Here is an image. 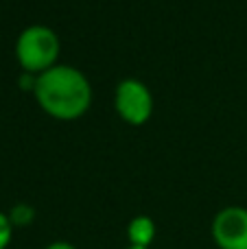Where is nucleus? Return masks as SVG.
I'll list each match as a JSON object with an SVG mask.
<instances>
[{
  "mask_svg": "<svg viewBox=\"0 0 247 249\" xmlns=\"http://www.w3.org/2000/svg\"><path fill=\"white\" fill-rule=\"evenodd\" d=\"M9 219H11L13 225H26V223H31V219H33V210H31L29 206H24V203H20V206L13 208Z\"/></svg>",
  "mask_w": 247,
  "mask_h": 249,
  "instance_id": "obj_7",
  "label": "nucleus"
},
{
  "mask_svg": "<svg viewBox=\"0 0 247 249\" xmlns=\"http://www.w3.org/2000/svg\"><path fill=\"white\" fill-rule=\"evenodd\" d=\"M212 238L219 249H247V210L223 208L212 221Z\"/></svg>",
  "mask_w": 247,
  "mask_h": 249,
  "instance_id": "obj_4",
  "label": "nucleus"
},
{
  "mask_svg": "<svg viewBox=\"0 0 247 249\" xmlns=\"http://www.w3.org/2000/svg\"><path fill=\"white\" fill-rule=\"evenodd\" d=\"M127 249H142V247H127Z\"/></svg>",
  "mask_w": 247,
  "mask_h": 249,
  "instance_id": "obj_9",
  "label": "nucleus"
},
{
  "mask_svg": "<svg viewBox=\"0 0 247 249\" xmlns=\"http://www.w3.org/2000/svg\"><path fill=\"white\" fill-rule=\"evenodd\" d=\"M46 249H77V247L70 245V243H66V241H57V243H51Z\"/></svg>",
  "mask_w": 247,
  "mask_h": 249,
  "instance_id": "obj_8",
  "label": "nucleus"
},
{
  "mask_svg": "<svg viewBox=\"0 0 247 249\" xmlns=\"http://www.w3.org/2000/svg\"><path fill=\"white\" fill-rule=\"evenodd\" d=\"M13 236V223L9 219V214L0 212V249H7Z\"/></svg>",
  "mask_w": 247,
  "mask_h": 249,
  "instance_id": "obj_6",
  "label": "nucleus"
},
{
  "mask_svg": "<svg viewBox=\"0 0 247 249\" xmlns=\"http://www.w3.org/2000/svg\"><path fill=\"white\" fill-rule=\"evenodd\" d=\"M35 99L48 116L57 121H74L83 116L92 103L90 81L72 66H53L35 79Z\"/></svg>",
  "mask_w": 247,
  "mask_h": 249,
  "instance_id": "obj_1",
  "label": "nucleus"
},
{
  "mask_svg": "<svg viewBox=\"0 0 247 249\" xmlns=\"http://www.w3.org/2000/svg\"><path fill=\"white\" fill-rule=\"evenodd\" d=\"M156 221L151 216H134L127 225V238H129V247H142L149 249L151 243L156 241Z\"/></svg>",
  "mask_w": 247,
  "mask_h": 249,
  "instance_id": "obj_5",
  "label": "nucleus"
},
{
  "mask_svg": "<svg viewBox=\"0 0 247 249\" xmlns=\"http://www.w3.org/2000/svg\"><path fill=\"white\" fill-rule=\"evenodd\" d=\"M16 57L22 70L29 74H42L55 66L59 57V39L55 31L42 24L26 26L16 42Z\"/></svg>",
  "mask_w": 247,
  "mask_h": 249,
  "instance_id": "obj_2",
  "label": "nucleus"
},
{
  "mask_svg": "<svg viewBox=\"0 0 247 249\" xmlns=\"http://www.w3.org/2000/svg\"><path fill=\"white\" fill-rule=\"evenodd\" d=\"M118 116L129 124H144L151 118L153 99L149 88L138 79H123L114 96Z\"/></svg>",
  "mask_w": 247,
  "mask_h": 249,
  "instance_id": "obj_3",
  "label": "nucleus"
}]
</instances>
